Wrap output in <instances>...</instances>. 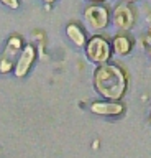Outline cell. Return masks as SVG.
<instances>
[{"label": "cell", "mask_w": 151, "mask_h": 158, "mask_svg": "<svg viewBox=\"0 0 151 158\" xmlns=\"http://www.w3.org/2000/svg\"><path fill=\"white\" fill-rule=\"evenodd\" d=\"M94 89L104 101L120 102L128 87V76L125 69L117 63L99 64L94 71Z\"/></svg>", "instance_id": "1"}, {"label": "cell", "mask_w": 151, "mask_h": 158, "mask_svg": "<svg viewBox=\"0 0 151 158\" xmlns=\"http://www.w3.org/2000/svg\"><path fill=\"white\" fill-rule=\"evenodd\" d=\"M87 59L94 64L109 63L112 58V43L102 35H94L85 44Z\"/></svg>", "instance_id": "2"}, {"label": "cell", "mask_w": 151, "mask_h": 158, "mask_svg": "<svg viewBox=\"0 0 151 158\" xmlns=\"http://www.w3.org/2000/svg\"><path fill=\"white\" fill-rule=\"evenodd\" d=\"M23 49V40L18 35H12L7 41L5 51H3L2 58H0V73H10L13 68H15V63L18 56H20Z\"/></svg>", "instance_id": "3"}, {"label": "cell", "mask_w": 151, "mask_h": 158, "mask_svg": "<svg viewBox=\"0 0 151 158\" xmlns=\"http://www.w3.org/2000/svg\"><path fill=\"white\" fill-rule=\"evenodd\" d=\"M84 20L92 30H104L110 22V12L105 5L92 3L85 8Z\"/></svg>", "instance_id": "4"}, {"label": "cell", "mask_w": 151, "mask_h": 158, "mask_svg": "<svg viewBox=\"0 0 151 158\" xmlns=\"http://www.w3.org/2000/svg\"><path fill=\"white\" fill-rule=\"evenodd\" d=\"M112 22L121 33L128 31L135 25V10L128 3H118L112 12Z\"/></svg>", "instance_id": "5"}, {"label": "cell", "mask_w": 151, "mask_h": 158, "mask_svg": "<svg viewBox=\"0 0 151 158\" xmlns=\"http://www.w3.org/2000/svg\"><path fill=\"white\" fill-rule=\"evenodd\" d=\"M36 59V49L33 44H25L18 56L17 63H15V68H13V73H15L17 77H25L28 71L31 69L33 63Z\"/></svg>", "instance_id": "6"}, {"label": "cell", "mask_w": 151, "mask_h": 158, "mask_svg": "<svg viewBox=\"0 0 151 158\" xmlns=\"http://www.w3.org/2000/svg\"><path fill=\"white\" fill-rule=\"evenodd\" d=\"M90 110L97 115L118 117L125 112V106L121 102H113V101H97L90 104Z\"/></svg>", "instance_id": "7"}, {"label": "cell", "mask_w": 151, "mask_h": 158, "mask_svg": "<svg viewBox=\"0 0 151 158\" xmlns=\"http://www.w3.org/2000/svg\"><path fill=\"white\" fill-rule=\"evenodd\" d=\"M133 48V38H130L126 33H118L117 36H113L112 40V51L117 54H128Z\"/></svg>", "instance_id": "8"}, {"label": "cell", "mask_w": 151, "mask_h": 158, "mask_svg": "<svg viewBox=\"0 0 151 158\" xmlns=\"http://www.w3.org/2000/svg\"><path fill=\"white\" fill-rule=\"evenodd\" d=\"M66 33H67L69 40L76 44V46H85V44H87L85 31H84V28H82L81 25H77V23H69V25L66 27Z\"/></svg>", "instance_id": "9"}, {"label": "cell", "mask_w": 151, "mask_h": 158, "mask_svg": "<svg viewBox=\"0 0 151 158\" xmlns=\"http://www.w3.org/2000/svg\"><path fill=\"white\" fill-rule=\"evenodd\" d=\"M0 3L7 5L8 8H18L20 7V0H0Z\"/></svg>", "instance_id": "10"}, {"label": "cell", "mask_w": 151, "mask_h": 158, "mask_svg": "<svg viewBox=\"0 0 151 158\" xmlns=\"http://www.w3.org/2000/svg\"><path fill=\"white\" fill-rule=\"evenodd\" d=\"M89 2H92V3H100V2H104V0H89Z\"/></svg>", "instance_id": "11"}, {"label": "cell", "mask_w": 151, "mask_h": 158, "mask_svg": "<svg viewBox=\"0 0 151 158\" xmlns=\"http://www.w3.org/2000/svg\"><path fill=\"white\" fill-rule=\"evenodd\" d=\"M43 2H46V3H53V2H56V0H43Z\"/></svg>", "instance_id": "12"}, {"label": "cell", "mask_w": 151, "mask_h": 158, "mask_svg": "<svg viewBox=\"0 0 151 158\" xmlns=\"http://www.w3.org/2000/svg\"><path fill=\"white\" fill-rule=\"evenodd\" d=\"M125 3H131V2H136V0H123Z\"/></svg>", "instance_id": "13"}]
</instances>
